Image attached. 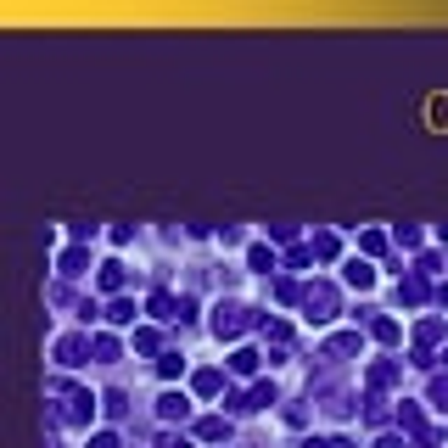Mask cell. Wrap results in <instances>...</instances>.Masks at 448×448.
Segmentation results:
<instances>
[{
	"instance_id": "6da1fadb",
	"label": "cell",
	"mask_w": 448,
	"mask_h": 448,
	"mask_svg": "<svg viewBox=\"0 0 448 448\" xmlns=\"http://www.w3.org/2000/svg\"><path fill=\"white\" fill-rule=\"evenodd\" d=\"M241 325H247V319H241V308H219V319H213V331H219V336H235Z\"/></svg>"
},
{
	"instance_id": "7a4b0ae2",
	"label": "cell",
	"mask_w": 448,
	"mask_h": 448,
	"mask_svg": "<svg viewBox=\"0 0 448 448\" xmlns=\"http://www.w3.org/2000/svg\"><path fill=\"white\" fill-rule=\"evenodd\" d=\"M308 314H314V319H325V314H331V292H325V286H314V292H308Z\"/></svg>"
},
{
	"instance_id": "3957f363",
	"label": "cell",
	"mask_w": 448,
	"mask_h": 448,
	"mask_svg": "<svg viewBox=\"0 0 448 448\" xmlns=\"http://www.w3.org/2000/svg\"><path fill=\"white\" fill-rule=\"evenodd\" d=\"M101 286L118 292V286H124V264H101Z\"/></svg>"
},
{
	"instance_id": "277c9868",
	"label": "cell",
	"mask_w": 448,
	"mask_h": 448,
	"mask_svg": "<svg viewBox=\"0 0 448 448\" xmlns=\"http://www.w3.org/2000/svg\"><path fill=\"white\" fill-rule=\"evenodd\" d=\"M348 281H353V286H370V281H375L370 264H348Z\"/></svg>"
},
{
	"instance_id": "5b68a950",
	"label": "cell",
	"mask_w": 448,
	"mask_h": 448,
	"mask_svg": "<svg viewBox=\"0 0 448 448\" xmlns=\"http://www.w3.org/2000/svg\"><path fill=\"white\" fill-rule=\"evenodd\" d=\"M78 353H84V342H78V336H68V342H62V365H78Z\"/></svg>"
},
{
	"instance_id": "8992f818",
	"label": "cell",
	"mask_w": 448,
	"mask_h": 448,
	"mask_svg": "<svg viewBox=\"0 0 448 448\" xmlns=\"http://www.w3.org/2000/svg\"><path fill=\"white\" fill-rule=\"evenodd\" d=\"M258 370V353H235V375H252Z\"/></svg>"
},
{
	"instance_id": "52a82bcc",
	"label": "cell",
	"mask_w": 448,
	"mask_h": 448,
	"mask_svg": "<svg viewBox=\"0 0 448 448\" xmlns=\"http://www.w3.org/2000/svg\"><path fill=\"white\" fill-rule=\"evenodd\" d=\"M90 448H118V437H107V432H101V437H95Z\"/></svg>"
},
{
	"instance_id": "ba28073f",
	"label": "cell",
	"mask_w": 448,
	"mask_h": 448,
	"mask_svg": "<svg viewBox=\"0 0 448 448\" xmlns=\"http://www.w3.org/2000/svg\"><path fill=\"white\" fill-rule=\"evenodd\" d=\"M168 448H191V443H185V437H179V443H168Z\"/></svg>"
}]
</instances>
